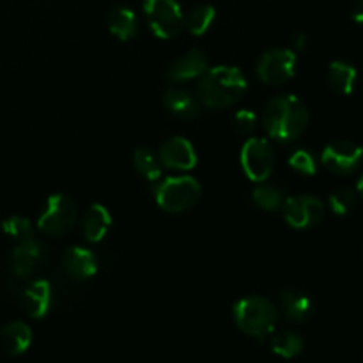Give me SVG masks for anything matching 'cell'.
Returning <instances> with one entry per match:
<instances>
[{"mask_svg":"<svg viewBox=\"0 0 363 363\" xmlns=\"http://www.w3.org/2000/svg\"><path fill=\"white\" fill-rule=\"evenodd\" d=\"M321 162L330 172L347 176L353 174L363 162V147L350 140H335L326 145Z\"/></svg>","mask_w":363,"mask_h":363,"instance_id":"obj_10","label":"cell"},{"mask_svg":"<svg viewBox=\"0 0 363 363\" xmlns=\"http://www.w3.org/2000/svg\"><path fill=\"white\" fill-rule=\"evenodd\" d=\"M272 350L277 357H282L291 360V358H296L298 354H301L303 351V339H301L300 333L291 332V330H284V332L272 333Z\"/></svg>","mask_w":363,"mask_h":363,"instance_id":"obj_22","label":"cell"},{"mask_svg":"<svg viewBox=\"0 0 363 363\" xmlns=\"http://www.w3.org/2000/svg\"><path fill=\"white\" fill-rule=\"evenodd\" d=\"M84 236L91 243H99L112 225V215L103 204H92L84 215Z\"/></svg>","mask_w":363,"mask_h":363,"instance_id":"obj_17","label":"cell"},{"mask_svg":"<svg viewBox=\"0 0 363 363\" xmlns=\"http://www.w3.org/2000/svg\"><path fill=\"white\" fill-rule=\"evenodd\" d=\"M307 105L294 94H282L269 99L262 110V124L272 138L291 142L301 137L308 126Z\"/></svg>","mask_w":363,"mask_h":363,"instance_id":"obj_2","label":"cell"},{"mask_svg":"<svg viewBox=\"0 0 363 363\" xmlns=\"http://www.w3.org/2000/svg\"><path fill=\"white\" fill-rule=\"evenodd\" d=\"M234 128H236L241 135L254 133L255 128H257V116H255L252 110H240V112H236V116H234Z\"/></svg>","mask_w":363,"mask_h":363,"instance_id":"obj_29","label":"cell"},{"mask_svg":"<svg viewBox=\"0 0 363 363\" xmlns=\"http://www.w3.org/2000/svg\"><path fill=\"white\" fill-rule=\"evenodd\" d=\"M282 312L289 323H305L312 315V300L301 291L284 289L280 293Z\"/></svg>","mask_w":363,"mask_h":363,"instance_id":"obj_18","label":"cell"},{"mask_svg":"<svg viewBox=\"0 0 363 363\" xmlns=\"http://www.w3.org/2000/svg\"><path fill=\"white\" fill-rule=\"evenodd\" d=\"M252 201L262 211H277L282 208V191L273 184H259L252 194Z\"/></svg>","mask_w":363,"mask_h":363,"instance_id":"obj_25","label":"cell"},{"mask_svg":"<svg viewBox=\"0 0 363 363\" xmlns=\"http://www.w3.org/2000/svg\"><path fill=\"white\" fill-rule=\"evenodd\" d=\"M351 18L357 23L363 25V0H353V4H351Z\"/></svg>","mask_w":363,"mask_h":363,"instance_id":"obj_30","label":"cell"},{"mask_svg":"<svg viewBox=\"0 0 363 363\" xmlns=\"http://www.w3.org/2000/svg\"><path fill=\"white\" fill-rule=\"evenodd\" d=\"M282 215L293 229H311L325 218V204L311 195H296L282 202Z\"/></svg>","mask_w":363,"mask_h":363,"instance_id":"obj_9","label":"cell"},{"mask_svg":"<svg viewBox=\"0 0 363 363\" xmlns=\"http://www.w3.org/2000/svg\"><path fill=\"white\" fill-rule=\"evenodd\" d=\"M357 194L353 190H350V188H339V190H335L330 195L328 204L335 215L344 216L353 211L354 206H357Z\"/></svg>","mask_w":363,"mask_h":363,"instance_id":"obj_26","label":"cell"},{"mask_svg":"<svg viewBox=\"0 0 363 363\" xmlns=\"http://www.w3.org/2000/svg\"><path fill=\"white\" fill-rule=\"evenodd\" d=\"M358 73L351 64L344 62V60H335L330 64L328 69V84L337 94L350 96L354 91L357 85Z\"/></svg>","mask_w":363,"mask_h":363,"instance_id":"obj_21","label":"cell"},{"mask_svg":"<svg viewBox=\"0 0 363 363\" xmlns=\"http://www.w3.org/2000/svg\"><path fill=\"white\" fill-rule=\"evenodd\" d=\"M133 165L137 172L142 174L147 181H158L162 177L163 165L160 162V156L149 147H138L133 152Z\"/></svg>","mask_w":363,"mask_h":363,"instance_id":"obj_23","label":"cell"},{"mask_svg":"<svg viewBox=\"0 0 363 363\" xmlns=\"http://www.w3.org/2000/svg\"><path fill=\"white\" fill-rule=\"evenodd\" d=\"M62 268L71 279L87 280L98 272V259L87 248L69 247L62 255Z\"/></svg>","mask_w":363,"mask_h":363,"instance_id":"obj_14","label":"cell"},{"mask_svg":"<svg viewBox=\"0 0 363 363\" xmlns=\"http://www.w3.org/2000/svg\"><path fill=\"white\" fill-rule=\"evenodd\" d=\"M78 218L77 204L64 194H53L46 199L41 215L38 218V229L46 236L60 238L69 233Z\"/></svg>","mask_w":363,"mask_h":363,"instance_id":"obj_5","label":"cell"},{"mask_svg":"<svg viewBox=\"0 0 363 363\" xmlns=\"http://www.w3.org/2000/svg\"><path fill=\"white\" fill-rule=\"evenodd\" d=\"M106 25H108V30L121 41H130L131 38H135L138 28L137 16L126 6H117L110 9V13L106 14Z\"/></svg>","mask_w":363,"mask_h":363,"instance_id":"obj_20","label":"cell"},{"mask_svg":"<svg viewBox=\"0 0 363 363\" xmlns=\"http://www.w3.org/2000/svg\"><path fill=\"white\" fill-rule=\"evenodd\" d=\"M197 80V99L215 110L236 105L248 89L247 77L234 66L208 67Z\"/></svg>","mask_w":363,"mask_h":363,"instance_id":"obj_1","label":"cell"},{"mask_svg":"<svg viewBox=\"0 0 363 363\" xmlns=\"http://www.w3.org/2000/svg\"><path fill=\"white\" fill-rule=\"evenodd\" d=\"M2 230L9 238L18 241H23L32 238V223L25 216H9L2 222Z\"/></svg>","mask_w":363,"mask_h":363,"instance_id":"obj_27","label":"cell"},{"mask_svg":"<svg viewBox=\"0 0 363 363\" xmlns=\"http://www.w3.org/2000/svg\"><path fill=\"white\" fill-rule=\"evenodd\" d=\"M216 18V9L209 4H202V6L194 7L184 18V27L190 34L194 35H204L206 32L211 28L213 21Z\"/></svg>","mask_w":363,"mask_h":363,"instance_id":"obj_24","label":"cell"},{"mask_svg":"<svg viewBox=\"0 0 363 363\" xmlns=\"http://www.w3.org/2000/svg\"><path fill=\"white\" fill-rule=\"evenodd\" d=\"M160 162L174 170H191L197 165V152L190 140L184 137H170L160 145Z\"/></svg>","mask_w":363,"mask_h":363,"instance_id":"obj_11","label":"cell"},{"mask_svg":"<svg viewBox=\"0 0 363 363\" xmlns=\"http://www.w3.org/2000/svg\"><path fill=\"white\" fill-rule=\"evenodd\" d=\"M25 314L32 319H43L52 307V286L48 280H34L20 296Z\"/></svg>","mask_w":363,"mask_h":363,"instance_id":"obj_13","label":"cell"},{"mask_svg":"<svg viewBox=\"0 0 363 363\" xmlns=\"http://www.w3.org/2000/svg\"><path fill=\"white\" fill-rule=\"evenodd\" d=\"M293 45H294V50H303L305 45H307V35H305V34L294 35Z\"/></svg>","mask_w":363,"mask_h":363,"instance_id":"obj_31","label":"cell"},{"mask_svg":"<svg viewBox=\"0 0 363 363\" xmlns=\"http://www.w3.org/2000/svg\"><path fill=\"white\" fill-rule=\"evenodd\" d=\"M357 190H358V194H360L362 197H363V176L360 177V181H358V184H357Z\"/></svg>","mask_w":363,"mask_h":363,"instance_id":"obj_32","label":"cell"},{"mask_svg":"<svg viewBox=\"0 0 363 363\" xmlns=\"http://www.w3.org/2000/svg\"><path fill=\"white\" fill-rule=\"evenodd\" d=\"M234 323L245 335L264 340L272 335L279 321L275 303L264 296H247L236 301L233 307Z\"/></svg>","mask_w":363,"mask_h":363,"instance_id":"obj_3","label":"cell"},{"mask_svg":"<svg viewBox=\"0 0 363 363\" xmlns=\"http://www.w3.org/2000/svg\"><path fill=\"white\" fill-rule=\"evenodd\" d=\"M163 103L169 108V112L181 117V119H191V117L199 116V110H201L197 98H194V94L183 87L167 89L165 94H163Z\"/></svg>","mask_w":363,"mask_h":363,"instance_id":"obj_19","label":"cell"},{"mask_svg":"<svg viewBox=\"0 0 363 363\" xmlns=\"http://www.w3.org/2000/svg\"><path fill=\"white\" fill-rule=\"evenodd\" d=\"M39 257H41V247L34 238H28L18 243L11 254V269L16 277H30L34 273L35 264H38Z\"/></svg>","mask_w":363,"mask_h":363,"instance_id":"obj_16","label":"cell"},{"mask_svg":"<svg viewBox=\"0 0 363 363\" xmlns=\"http://www.w3.org/2000/svg\"><path fill=\"white\" fill-rule=\"evenodd\" d=\"M296 53L289 48H273L262 53L255 64L261 82L268 85H280L289 82L296 73Z\"/></svg>","mask_w":363,"mask_h":363,"instance_id":"obj_8","label":"cell"},{"mask_svg":"<svg viewBox=\"0 0 363 363\" xmlns=\"http://www.w3.org/2000/svg\"><path fill=\"white\" fill-rule=\"evenodd\" d=\"M208 67V55L202 50H190L170 62V66L167 67V78L172 82H190L202 77Z\"/></svg>","mask_w":363,"mask_h":363,"instance_id":"obj_12","label":"cell"},{"mask_svg":"<svg viewBox=\"0 0 363 363\" xmlns=\"http://www.w3.org/2000/svg\"><path fill=\"white\" fill-rule=\"evenodd\" d=\"M241 169L254 183H264L275 169V151L266 138L252 137L241 147Z\"/></svg>","mask_w":363,"mask_h":363,"instance_id":"obj_7","label":"cell"},{"mask_svg":"<svg viewBox=\"0 0 363 363\" xmlns=\"http://www.w3.org/2000/svg\"><path fill=\"white\" fill-rule=\"evenodd\" d=\"M32 344L30 326L21 321H13L6 325L0 332V350L7 357H18L23 354Z\"/></svg>","mask_w":363,"mask_h":363,"instance_id":"obj_15","label":"cell"},{"mask_svg":"<svg viewBox=\"0 0 363 363\" xmlns=\"http://www.w3.org/2000/svg\"><path fill=\"white\" fill-rule=\"evenodd\" d=\"M144 14L152 34L160 39L176 38L184 27V14L177 0H145Z\"/></svg>","mask_w":363,"mask_h":363,"instance_id":"obj_6","label":"cell"},{"mask_svg":"<svg viewBox=\"0 0 363 363\" xmlns=\"http://www.w3.org/2000/svg\"><path fill=\"white\" fill-rule=\"evenodd\" d=\"M291 169H294L296 172H300L301 176H314L318 172V165H315V160L307 149H298L291 155L289 158Z\"/></svg>","mask_w":363,"mask_h":363,"instance_id":"obj_28","label":"cell"},{"mask_svg":"<svg viewBox=\"0 0 363 363\" xmlns=\"http://www.w3.org/2000/svg\"><path fill=\"white\" fill-rule=\"evenodd\" d=\"M201 194V184L191 176L167 177L155 188L156 202L167 213L188 211L197 204Z\"/></svg>","mask_w":363,"mask_h":363,"instance_id":"obj_4","label":"cell"}]
</instances>
